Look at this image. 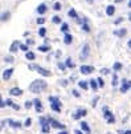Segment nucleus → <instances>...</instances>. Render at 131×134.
Instances as JSON below:
<instances>
[{
    "label": "nucleus",
    "instance_id": "obj_1",
    "mask_svg": "<svg viewBox=\"0 0 131 134\" xmlns=\"http://www.w3.org/2000/svg\"><path fill=\"white\" fill-rule=\"evenodd\" d=\"M46 86H48L46 81H44V80H34V81L29 85V90L33 92V93H40V92H43Z\"/></svg>",
    "mask_w": 131,
    "mask_h": 134
},
{
    "label": "nucleus",
    "instance_id": "obj_2",
    "mask_svg": "<svg viewBox=\"0 0 131 134\" xmlns=\"http://www.w3.org/2000/svg\"><path fill=\"white\" fill-rule=\"evenodd\" d=\"M49 101H50V109L53 111H57V113L61 111V101H60L58 97H53V96H50Z\"/></svg>",
    "mask_w": 131,
    "mask_h": 134
},
{
    "label": "nucleus",
    "instance_id": "obj_3",
    "mask_svg": "<svg viewBox=\"0 0 131 134\" xmlns=\"http://www.w3.org/2000/svg\"><path fill=\"white\" fill-rule=\"evenodd\" d=\"M40 124H41V131H43V133H45V134H48V133L50 131V125H49L48 118L41 117V118H40Z\"/></svg>",
    "mask_w": 131,
    "mask_h": 134
},
{
    "label": "nucleus",
    "instance_id": "obj_4",
    "mask_svg": "<svg viewBox=\"0 0 131 134\" xmlns=\"http://www.w3.org/2000/svg\"><path fill=\"white\" fill-rule=\"evenodd\" d=\"M89 54H90V45L89 44H85L82 47L81 53H80V59L81 60H85V59H87V57H89Z\"/></svg>",
    "mask_w": 131,
    "mask_h": 134
},
{
    "label": "nucleus",
    "instance_id": "obj_5",
    "mask_svg": "<svg viewBox=\"0 0 131 134\" xmlns=\"http://www.w3.org/2000/svg\"><path fill=\"white\" fill-rule=\"evenodd\" d=\"M48 121H49V125H50L53 129H65V125H64V124H60L57 120L48 118Z\"/></svg>",
    "mask_w": 131,
    "mask_h": 134
},
{
    "label": "nucleus",
    "instance_id": "obj_6",
    "mask_svg": "<svg viewBox=\"0 0 131 134\" xmlns=\"http://www.w3.org/2000/svg\"><path fill=\"white\" fill-rule=\"evenodd\" d=\"M103 110H105V118L107 120V122H109V124H114V122H115V117L113 116V113L109 111L106 106L103 108Z\"/></svg>",
    "mask_w": 131,
    "mask_h": 134
},
{
    "label": "nucleus",
    "instance_id": "obj_7",
    "mask_svg": "<svg viewBox=\"0 0 131 134\" xmlns=\"http://www.w3.org/2000/svg\"><path fill=\"white\" fill-rule=\"evenodd\" d=\"M80 70H81V73L82 74H90V73H93L94 72V68H93L91 65H82L81 68H80Z\"/></svg>",
    "mask_w": 131,
    "mask_h": 134
},
{
    "label": "nucleus",
    "instance_id": "obj_8",
    "mask_svg": "<svg viewBox=\"0 0 131 134\" xmlns=\"http://www.w3.org/2000/svg\"><path fill=\"white\" fill-rule=\"evenodd\" d=\"M12 74H13V68H8L3 72V80L4 81H8L11 77H12Z\"/></svg>",
    "mask_w": 131,
    "mask_h": 134
},
{
    "label": "nucleus",
    "instance_id": "obj_9",
    "mask_svg": "<svg viewBox=\"0 0 131 134\" xmlns=\"http://www.w3.org/2000/svg\"><path fill=\"white\" fill-rule=\"evenodd\" d=\"M130 88H131V81H128V80H122L121 92H122V93H126V92H127Z\"/></svg>",
    "mask_w": 131,
    "mask_h": 134
},
{
    "label": "nucleus",
    "instance_id": "obj_10",
    "mask_svg": "<svg viewBox=\"0 0 131 134\" xmlns=\"http://www.w3.org/2000/svg\"><path fill=\"white\" fill-rule=\"evenodd\" d=\"M86 114H87L86 109H78L77 113H74V114H73V118H74V120H78V118H81V117H85Z\"/></svg>",
    "mask_w": 131,
    "mask_h": 134
},
{
    "label": "nucleus",
    "instance_id": "obj_11",
    "mask_svg": "<svg viewBox=\"0 0 131 134\" xmlns=\"http://www.w3.org/2000/svg\"><path fill=\"white\" fill-rule=\"evenodd\" d=\"M37 72H39V74H40V76H43V77H50V76H52V73H50L48 69H45V68H41V66H39Z\"/></svg>",
    "mask_w": 131,
    "mask_h": 134
},
{
    "label": "nucleus",
    "instance_id": "obj_12",
    "mask_svg": "<svg viewBox=\"0 0 131 134\" xmlns=\"http://www.w3.org/2000/svg\"><path fill=\"white\" fill-rule=\"evenodd\" d=\"M33 105H34L37 113H41V111H43V104H41V101H40L39 98H36V100L33 101Z\"/></svg>",
    "mask_w": 131,
    "mask_h": 134
},
{
    "label": "nucleus",
    "instance_id": "obj_13",
    "mask_svg": "<svg viewBox=\"0 0 131 134\" xmlns=\"http://www.w3.org/2000/svg\"><path fill=\"white\" fill-rule=\"evenodd\" d=\"M9 94H11V96H15V97H19V96L23 94V90H21L20 88H12V89L9 90Z\"/></svg>",
    "mask_w": 131,
    "mask_h": 134
},
{
    "label": "nucleus",
    "instance_id": "obj_14",
    "mask_svg": "<svg viewBox=\"0 0 131 134\" xmlns=\"http://www.w3.org/2000/svg\"><path fill=\"white\" fill-rule=\"evenodd\" d=\"M9 122V126L13 127V129H20L21 127V122H19V121H13V120H8Z\"/></svg>",
    "mask_w": 131,
    "mask_h": 134
},
{
    "label": "nucleus",
    "instance_id": "obj_15",
    "mask_svg": "<svg viewBox=\"0 0 131 134\" xmlns=\"http://www.w3.org/2000/svg\"><path fill=\"white\" fill-rule=\"evenodd\" d=\"M72 41H73V36H72L70 33H65V36H64V43H65L66 45H70Z\"/></svg>",
    "mask_w": 131,
    "mask_h": 134
},
{
    "label": "nucleus",
    "instance_id": "obj_16",
    "mask_svg": "<svg viewBox=\"0 0 131 134\" xmlns=\"http://www.w3.org/2000/svg\"><path fill=\"white\" fill-rule=\"evenodd\" d=\"M80 125H81V129H82V131H85V133H87V134H89V133L91 131V129H90V126L87 125V122L82 121V122H81Z\"/></svg>",
    "mask_w": 131,
    "mask_h": 134
},
{
    "label": "nucleus",
    "instance_id": "obj_17",
    "mask_svg": "<svg viewBox=\"0 0 131 134\" xmlns=\"http://www.w3.org/2000/svg\"><path fill=\"white\" fill-rule=\"evenodd\" d=\"M115 13V7L114 5H107L106 7V15L107 16H113Z\"/></svg>",
    "mask_w": 131,
    "mask_h": 134
},
{
    "label": "nucleus",
    "instance_id": "obj_18",
    "mask_svg": "<svg viewBox=\"0 0 131 134\" xmlns=\"http://www.w3.org/2000/svg\"><path fill=\"white\" fill-rule=\"evenodd\" d=\"M9 17H11V12L9 11H5L4 13L0 15V21H7Z\"/></svg>",
    "mask_w": 131,
    "mask_h": 134
},
{
    "label": "nucleus",
    "instance_id": "obj_19",
    "mask_svg": "<svg viewBox=\"0 0 131 134\" xmlns=\"http://www.w3.org/2000/svg\"><path fill=\"white\" fill-rule=\"evenodd\" d=\"M19 44H20L19 41H13V43L11 44V47H9V51H11L12 53L17 52V51H19Z\"/></svg>",
    "mask_w": 131,
    "mask_h": 134
},
{
    "label": "nucleus",
    "instance_id": "obj_20",
    "mask_svg": "<svg viewBox=\"0 0 131 134\" xmlns=\"http://www.w3.org/2000/svg\"><path fill=\"white\" fill-rule=\"evenodd\" d=\"M46 5L45 4H40L39 7H37V13H40V15H44L45 12H46Z\"/></svg>",
    "mask_w": 131,
    "mask_h": 134
},
{
    "label": "nucleus",
    "instance_id": "obj_21",
    "mask_svg": "<svg viewBox=\"0 0 131 134\" xmlns=\"http://www.w3.org/2000/svg\"><path fill=\"white\" fill-rule=\"evenodd\" d=\"M68 15H69L72 19H76V20H78V21H80V19H78V13H77L76 11H74V9H69Z\"/></svg>",
    "mask_w": 131,
    "mask_h": 134
},
{
    "label": "nucleus",
    "instance_id": "obj_22",
    "mask_svg": "<svg viewBox=\"0 0 131 134\" xmlns=\"http://www.w3.org/2000/svg\"><path fill=\"white\" fill-rule=\"evenodd\" d=\"M25 57H27V60H31V61H33V60L36 59V54H34L33 52L28 51V52H25Z\"/></svg>",
    "mask_w": 131,
    "mask_h": 134
},
{
    "label": "nucleus",
    "instance_id": "obj_23",
    "mask_svg": "<svg viewBox=\"0 0 131 134\" xmlns=\"http://www.w3.org/2000/svg\"><path fill=\"white\" fill-rule=\"evenodd\" d=\"M89 85H90V88H91L93 90H97V88H98L97 80H90V81H89Z\"/></svg>",
    "mask_w": 131,
    "mask_h": 134
},
{
    "label": "nucleus",
    "instance_id": "obj_24",
    "mask_svg": "<svg viewBox=\"0 0 131 134\" xmlns=\"http://www.w3.org/2000/svg\"><path fill=\"white\" fill-rule=\"evenodd\" d=\"M39 49L40 52H44V53H46V52H49V49H50V47L49 45H39Z\"/></svg>",
    "mask_w": 131,
    "mask_h": 134
},
{
    "label": "nucleus",
    "instance_id": "obj_25",
    "mask_svg": "<svg viewBox=\"0 0 131 134\" xmlns=\"http://www.w3.org/2000/svg\"><path fill=\"white\" fill-rule=\"evenodd\" d=\"M78 85H80L81 89H85V90L89 88V82L87 81H78Z\"/></svg>",
    "mask_w": 131,
    "mask_h": 134
},
{
    "label": "nucleus",
    "instance_id": "obj_26",
    "mask_svg": "<svg viewBox=\"0 0 131 134\" xmlns=\"http://www.w3.org/2000/svg\"><path fill=\"white\" fill-rule=\"evenodd\" d=\"M68 31H69V25H68V23H61V32L68 33Z\"/></svg>",
    "mask_w": 131,
    "mask_h": 134
},
{
    "label": "nucleus",
    "instance_id": "obj_27",
    "mask_svg": "<svg viewBox=\"0 0 131 134\" xmlns=\"http://www.w3.org/2000/svg\"><path fill=\"white\" fill-rule=\"evenodd\" d=\"M52 21H53V24H61V19H60V16H53Z\"/></svg>",
    "mask_w": 131,
    "mask_h": 134
},
{
    "label": "nucleus",
    "instance_id": "obj_28",
    "mask_svg": "<svg viewBox=\"0 0 131 134\" xmlns=\"http://www.w3.org/2000/svg\"><path fill=\"white\" fill-rule=\"evenodd\" d=\"M65 65H66V68H74V66H76V65L73 64L72 59H66V63H65Z\"/></svg>",
    "mask_w": 131,
    "mask_h": 134
},
{
    "label": "nucleus",
    "instance_id": "obj_29",
    "mask_svg": "<svg viewBox=\"0 0 131 134\" xmlns=\"http://www.w3.org/2000/svg\"><path fill=\"white\" fill-rule=\"evenodd\" d=\"M19 49H21L23 52H28V45L27 44H19Z\"/></svg>",
    "mask_w": 131,
    "mask_h": 134
},
{
    "label": "nucleus",
    "instance_id": "obj_30",
    "mask_svg": "<svg viewBox=\"0 0 131 134\" xmlns=\"http://www.w3.org/2000/svg\"><path fill=\"white\" fill-rule=\"evenodd\" d=\"M113 86H117V84H118V76H117V73H114L113 74Z\"/></svg>",
    "mask_w": 131,
    "mask_h": 134
},
{
    "label": "nucleus",
    "instance_id": "obj_31",
    "mask_svg": "<svg viewBox=\"0 0 131 134\" xmlns=\"http://www.w3.org/2000/svg\"><path fill=\"white\" fill-rule=\"evenodd\" d=\"M46 35V29L44 28V27H41L40 29H39V36H41V37H44Z\"/></svg>",
    "mask_w": 131,
    "mask_h": 134
},
{
    "label": "nucleus",
    "instance_id": "obj_32",
    "mask_svg": "<svg viewBox=\"0 0 131 134\" xmlns=\"http://www.w3.org/2000/svg\"><path fill=\"white\" fill-rule=\"evenodd\" d=\"M114 33H115V35H118V36H121V37H122V36H124V35H126V33H127V31H126V29H121V31H115V32H114Z\"/></svg>",
    "mask_w": 131,
    "mask_h": 134
},
{
    "label": "nucleus",
    "instance_id": "obj_33",
    "mask_svg": "<svg viewBox=\"0 0 131 134\" xmlns=\"http://www.w3.org/2000/svg\"><path fill=\"white\" fill-rule=\"evenodd\" d=\"M113 69H114V70H117V72H118V70H121V69H122V64H121V63H115V64L113 65Z\"/></svg>",
    "mask_w": 131,
    "mask_h": 134
},
{
    "label": "nucleus",
    "instance_id": "obj_34",
    "mask_svg": "<svg viewBox=\"0 0 131 134\" xmlns=\"http://www.w3.org/2000/svg\"><path fill=\"white\" fill-rule=\"evenodd\" d=\"M53 9H54V11H60V9H61V4H60L58 2H56V3L53 4Z\"/></svg>",
    "mask_w": 131,
    "mask_h": 134
},
{
    "label": "nucleus",
    "instance_id": "obj_35",
    "mask_svg": "<svg viewBox=\"0 0 131 134\" xmlns=\"http://www.w3.org/2000/svg\"><path fill=\"white\" fill-rule=\"evenodd\" d=\"M28 69H31V70H37V69H39V65H37V64H29L28 65Z\"/></svg>",
    "mask_w": 131,
    "mask_h": 134
},
{
    "label": "nucleus",
    "instance_id": "obj_36",
    "mask_svg": "<svg viewBox=\"0 0 131 134\" xmlns=\"http://www.w3.org/2000/svg\"><path fill=\"white\" fill-rule=\"evenodd\" d=\"M31 125H32V120H31V118H27L25 122H24V126H25V127H29Z\"/></svg>",
    "mask_w": 131,
    "mask_h": 134
},
{
    "label": "nucleus",
    "instance_id": "obj_37",
    "mask_svg": "<svg viewBox=\"0 0 131 134\" xmlns=\"http://www.w3.org/2000/svg\"><path fill=\"white\" fill-rule=\"evenodd\" d=\"M58 68H60L62 72H65V69H66V65H65L64 63H58Z\"/></svg>",
    "mask_w": 131,
    "mask_h": 134
},
{
    "label": "nucleus",
    "instance_id": "obj_38",
    "mask_svg": "<svg viewBox=\"0 0 131 134\" xmlns=\"http://www.w3.org/2000/svg\"><path fill=\"white\" fill-rule=\"evenodd\" d=\"M4 60H5V63H13V57L12 56H7Z\"/></svg>",
    "mask_w": 131,
    "mask_h": 134
},
{
    "label": "nucleus",
    "instance_id": "obj_39",
    "mask_svg": "<svg viewBox=\"0 0 131 134\" xmlns=\"http://www.w3.org/2000/svg\"><path fill=\"white\" fill-rule=\"evenodd\" d=\"M97 82H98V86H101V88L105 85V82H103V80H102L101 77H99V79H97Z\"/></svg>",
    "mask_w": 131,
    "mask_h": 134
},
{
    "label": "nucleus",
    "instance_id": "obj_40",
    "mask_svg": "<svg viewBox=\"0 0 131 134\" xmlns=\"http://www.w3.org/2000/svg\"><path fill=\"white\" fill-rule=\"evenodd\" d=\"M5 106H13V101H12L11 98H8V100L5 101Z\"/></svg>",
    "mask_w": 131,
    "mask_h": 134
},
{
    "label": "nucleus",
    "instance_id": "obj_41",
    "mask_svg": "<svg viewBox=\"0 0 131 134\" xmlns=\"http://www.w3.org/2000/svg\"><path fill=\"white\" fill-rule=\"evenodd\" d=\"M44 23H45L44 17H39V19H37V24H44Z\"/></svg>",
    "mask_w": 131,
    "mask_h": 134
},
{
    "label": "nucleus",
    "instance_id": "obj_42",
    "mask_svg": "<svg viewBox=\"0 0 131 134\" xmlns=\"http://www.w3.org/2000/svg\"><path fill=\"white\" fill-rule=\"evenodd\" d=\"M31 106H32V101H25V108L31 109Z\"/></svg>",
    "mask_w": 131,
    "mask_h": 134
},
{
    "label": "nucleus",
    "instance_id": "obj_43",
    "mask_svg": "<svg viewBox=\"0 0 131 134\" xmlns=\"http://www.w3.org/2000/svg\"><path fill=\"white\" fill-rule=\"evenodd\" d=\"M3 108H5V102L2 100V97H0V109H3Z\"/></svg>",
    "mask_w": 131,
    "mask_h": 134
},
{
    "label": "nucleus",
    "instance_id": "obj_44",
    "mask_svg": "<svg viewBox=\"0 0 131 134\" xmlns=\"http://www.w3.org/2000/svg\"><path fill=\"white\" fill-rule=\"evenodd\" d=\"M101 73H102V74H109L110 72H109V69H107V68H103V69L101 70Z\"/></svg>",
    "mask_w": 131,
    "mask_h": 134
},
{
    "label": "nucleus",
    "instance_id": "obj_45",
    "mask_svg": "<svg viewBox=\"0 0 131 134\" xmlns=\"http://www.w3.org/2000/svg\"><path fill=\"white\" fill-rule=\"evenodd\" d=\"M72 93H73V96H76V97H80V93H78L76 89H73V90H72Z\"/></svg>",
    "mask_w": 131,
    "mask_h": 134
},
{
    "label": "nucleus",
    "instance_id": "obj_46",
    "mask_svg": "<svg viewBox=\"0 0 131 134\" xmlns=\"http://www.w3.org/2000/svg\"><path fill=\"white\" fill-rule=\"evenodd\" d=\"M7 121H2V122H0V131H2L3 130V127H4V124H5Z\"/></svg>",
    "mask_w": 131,
    "mask_h": 134
},
{
    "label": "nucleus",
    "instance_id": "obj_47",
    "mask_svg": "<svg viewBox=\"0 0 131 134\" xmlns=\"http://www.w3.org/2000/svg\"><path fill=\"white\" fill-rule=\"evenodd\" d=\"M33 43H34V41H33L32 39H28V40H27V45H32Z\"/></svg>",
    "mask_w": 131,
    "mask_h": 134
},
{
    "label": "nucleus",
    "instance_id": "obj_48",
    "mask_svg": "<svg viewBox=\"0 0 131 134\" xmlns=\"http://www.w3.org/2000/svg\"><path fill=\"white\" fill-rule=\"evenodd\" d=\"M97 101H98V97H96L94 100H93V106H96V105H97Z\"/></svg>",
    "mask_w": 131,
    "mask_h": 134
},
{
    "label": "nucleus",
    "instance_id": "obj_49",
    "mask_svg": "<svg viewBox=\"0 0 131 134\" xmlns=\"http://www.w3.org/2000/svg\"><path fill=\"white\" fill-rule=\"evenodd\" d=\"M61 85L66 86V85H68V81H66V80H61Z\"/></svg>",
    "mask_w": 131,
    "mask_h": 134
},
{
    "label": "nucleus",
    "instance_id": "obj_50",
    "mask_svg": "<svg viewBox=\"0 0 131 134\" xmlns=\"http://www.w3.org/2000/svg\"><path fill=\"white\" fill-rule=\"evenodd\" d=\"M74 134H84L81 130H76V131H74Z\"/></svg>",
    "mask_w": 131,
    "mask_h": 134
},
{
    "label": "nucleus",
    "instance_id": "obj_51",
    "mask_svg": "<svg viewBox=\"0 0 131 134\" xmlns=\"http://www.w3.org/2000/svg\"><path fill=\"white\" fill-rule=\"evenodd\" d=\"M123 134H131V130H126V131H124Z\"/></svg>",
    "mask_w": 131,
    "mask_h": 134
},
{
    "label": "nucleus",
    "instance_id": "obj_52",
    "mask_svg": "<svg viewBox=\"0 0 131 134\" xmlns=\"http://www.w3.org/2000/svg\"><path fill=\"white\" fill-rule=\"evenodd\" d=\"M58 134H68V131H66V130H64V131H60Z\"/></svg>",
    "mask_w": 131,
    "mask_h": 134
},
{
    "label": "nucleus",
    "instance_id": "obj_53",
    "mask_svg": "<svg viewBox=\"0 0 131 134\" xmlns=\"http://www.w3.org/2000/svg\"><path fill=\"white\" fill-rule=\"evenodd\" d=\"M127 45H128V48H131V40L128 41V44H127Z\"/></svg>",
    "mask_w": 131,
    "mask_h": 134
},
{
    "label": "nucleus",
    "instance_id": "obj_54",
    "mask_svg": "<svg viewBox=\"0 0 131 134\" xmlns=\"http://www.w3.org/2000/svg\"><path fill=\"white\" fill-rule=\"evenodd\" d=\"M121 2H123V0H115V3H121Z\"/></svg>",
    "mask_w": 131,
    "mask_h": 134
},
{
    "label": "nucleus",
    "instance_id": "obj_55",
    "mask_svg": "<svg viewBox=\"0 0 131 134\" xmlns=\"http://www.w3.org/2000/svg\"><path fill=\"white\" fill-rule=\"evenodd\" d=\"M128 7L131 8V0H130V2H128Z\"/></svg>",
    "mask_w": 131,
    "mask_h": 134
},
{
    "label": "nucleus",
    "instance_id": "obj_56",
    "mask_svg": "<svg viewBox=\"0 0 131 134\" xmlns=\"http://www.w3.org/2000/svg\"><path fill=\"white\" fill-rule=\"evenodd\" d=\"M128 19H130V20H131V13H130V15H128Z\"/></svg>",
    "mask_w": 131,
    "mask_h": 134
},
{
    "label": "nucleus",
    "instance_id": "obj_57",
    "mask_svg": "<svg viewBox=\"0 0 131 134\" xmlns=\"http://www.w3.org/2000/svg\"><path fill=\"white\" fill-rule=\"evenodd\" d=\"M0 97H2V94H0Z\"/></svg>",
    "mask_w": 131,
    "mask_h": 134
}]
</instances>
